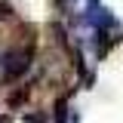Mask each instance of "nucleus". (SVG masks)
<instances>
[{
    "label": "nucleus",
    "mask_w": 123,
    "mask_h": 123,
    "mask_svg": "<svg viewBox=\"0 0 123 123\" xmlns=\"http://www.w3.org/2000/svg\"><path fill=\"white\" fill-rule=\"evenodd\" d=\"M86 22H89L95 31L114 28V15L108 12V6H102L98 0H89V6H86Z\"/></svg>",
    "instance_id": "f257e3e1"
},
{
    "label": "nucleus",
    "mask_w": 123,
    "mask_h": 123,
    "mask_svg": "<svg viewBox=\"0 0 123 123\" xmlns=\"http://www.w3.org/2000/svg\"><path fill=\"white\" fill-rule=\"evenodd\" d=\"M0 68H3V77H6V80H12V77H18L25 68H28V55H25L22 49L6 52V55H3V62H0Z\"/></svg>",
    "instance_id": "f03ea898"
}]
</instances>
